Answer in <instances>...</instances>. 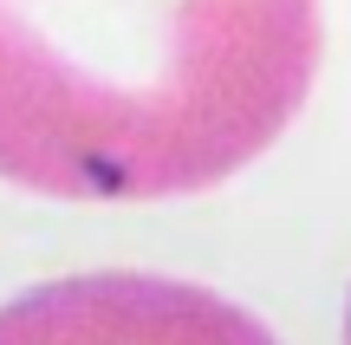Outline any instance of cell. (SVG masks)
Returning a JSON list of instances; mask_svg holds the SVG:
<instances>
[{
	"label": "cell",
	"instance_id": "1",
	"mask_svg": "<svg viewBox=\"0 0 351 345\" xmlns=\"http://www.w3.org/2000/svg\"><path fill=\"white\" fill-rule=\"evenodd\" d=\"M319 0H0V182L156 202L241 176L300 117Z\"/></svg>",
	"mask_w": 351,
	"mask_h": 345
},
{
	"label": "cell",
	"instance_id": "2",
	"mask_svg": "<svg viewBox=\"0 0 351 345\" xmlns=\"http://www.w3.org/2000/svg\"><path fill=\"white\" fill-rule=\"evenodd\" d=\"M0 345H280L254 313L189 281L78 274L0 307Z\"/></svg>",
	"mask_w": 351,
	"mask_h": 345
},
{
	"label": "cell",
	"instance_id": "3",
	"mask_svg": "<svg viewBox=\"0 0 351 345\" xmlns=\"http://www.w3.org/2000/svg\"><path fill=\"white\" fill-rule=\"evenodd\" d=\"M345 345H351V307H345Z\"/></svg>",
	"mask_w": 351,
	"mask_h": 345
}]
</instances>
